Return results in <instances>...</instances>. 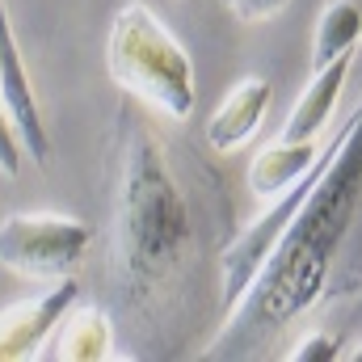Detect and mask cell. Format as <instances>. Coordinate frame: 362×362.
Masks as SVG:
<instances>
[{
	"instance_id": "11",
	"label": "cell",
	"mask_w": 362,
	"mask_h": 362,
	"mask_svg": "<svg viewBox=\"0 0 362 362\" xmlns=\"http://www.w3.org/2000/svg\"><path fill=\"white\" fill-rule=\"evenodd\" d=\"M362 42V0H325L312 30V68H325L341 55H358Z\"/></svg>"
},
{
	"instance_id": "6",
	"label": "cell",
	"mask_w": 362,
	"mask_h": 362,
	"mask_svg": "<svg viewBox=\"0 0 362 362\" xmlns=\"http://www.w3.org/2000/svg\"><path fill=\"white\" fill-rule=\"evenodd\" d=\"M0 101L21 135L25 156L38 169H47V160H51L47 118H42V105H38V93H34V81H30V68H25V55H21L17 34H13V17H8L4 0H0Z\"/></svg>"
},
{
	"instance_id": "7",
	"label": "cell",
	"mask_w": 362,
	"mask_h": 362,
	"mask_svg": "<svg viewBox=\"0 0 362 362\" xmlns=\"http://www.w3.org/2000/svg\"><path fill=\"white\" fill-rule=\"evenodd\" d=\"M270 101H274V85L266 76H240L232 89L223 93V101L211 110V118H206V139H211V148H215V152H236V148H245V144L262 131V122H266V114H270Z\"/></svg>"
},
{
	"instance_id": "10",
	"label": "cell",
	"mask_w": 362,
	"mask_h": 362,
	"mask_svg": "<svg viewBox=\"0 0 362 362\" xmlns=\"http://www.w3.org/2000/svg\"><path fill=\"white\" fill-rule=\"evenodd\" d=\"M47 354L59 358V362H110V358H118L110 312H101V308H81V303H76V308L59 320V329L51 333V350H47Z\"/></svg>"
},
{
	"instance_id": "12",
	"label": "cell",
	"mask_w": 362,
	"mask_h": 362,
	"mask_svg": "<svg viewBox=\"0 0 362 362\" xmlns=\"http://www.w3.org/2000/svg\"><path fill=\"white\" fill-rule=\"evenodd\" d=\"M21 152H25L21 148V135H17L4 101H0V177H17L21 173Z\"/></svg>"
},
{
	"instance_id": "14",
	"label": "cell",
	"mask_w": 362,
	"mask_h": 362,
	"mask_svg": "<svg viewBox=\"0 0 362 362\" xmlns=\"http://www.w3.org/2000/svg\"><path fill=\"white\" fill-rule=\"evenodd\" d=\"M291 0H223V8L236 17V21H249V25H257V21H270L278 17L282 8H286Z\"/></svg>"
},
{
	"instance_id": "16",
	"label": "cell",
	"mask_w": 362,
	"mask_h": 362,
	"mask_svg": "<svg viewBox=\"0 0 362 362\" xmlns=\"http://www.w3.org/2000/svg\"><path fill=\"white\" fill-rule=\"evenodd\" d=\"M350 308H354V320H362V286L350 295Z\"/></svg>"
},
{
	"instance_id": "15",
	"label": "cell",
	"mask_w": 362,
	"mask_h": 362,
	"mask_svg": "<svg viewBox=\"0 0 362 362\" xmlns=\"http://www.w3.org/2000/svg\"><path fill=\"white\" fill-rule=\"evenodd\" d=\"M337 358H341V362H362V341H354V346H350V350H341V354H337Z\"/></svg>"
},
{
	"instance_id": "9",
	"label": "cell",
	"mask_w": 362,
	"mask_h": 362,
	"mask_svg": "<svg viewBox=\"0 0 362 362\" xmlns=\"http://www.w3.org/2000/svg\"><path fill=\"white\" fill-rule=\"evenodd\" d=\"M354 68V55H341L325 68H312V81L303 85V93L295 97L286 122H282V135L286 139H320L333 110H337V97L346 89V76Z\"/></svg>"
},
{
	"instance_id": "3",
	"label": "cell",
	"mask_w": 362,
	"mask_h": 362,
	"mask_svg": "<svg viewBox=\"0 0 362 362\" xmlns=\"http://www.w3.org/2000/svg\"><path fill=\"white\" fill-rule=\"evenodd\" d=\"M105 72L122 93H131L139 105L185 122L198 101L194 59L177 42V34L144 4L127 0L105 34Z\"/></svg>"
},
{
	"instance_id": "13",
	"label": "cell",
	"mask_w": 362,
	"mask_h": 362,
	"mask_svg": "<svg viewBox=\"0 0 362 362\" xmlns=\"http://www.w3.org/2000/svg\"><path fill=\"white\" fill-rule=\"evenodd\" d=\"M341 341L333 337V333H308V337H299V346L295 350H286V358L291 362H329V358H337L341 350H337Z\"/></svg>"
},
{
	"instance_id": "2",
	"label": "cell",
	"mask_w": 362,
	"mask_h": 362,
	"mask_svg": "<svg viewBox=\"0 0 362 362\" xmlns=\"http://www.w3.org/2000/svg\"><path fill=\"white\" fill-rule=\"evenodd\" d=\"M189 211L156 131L127 114L114 177V253L127 295H152L165 286L189 249Z\"/></svg>"
},
{
	"instance_id": "1",
	"label": "cell",
	"mask_w": 362,
	"mask_h": 362,
	"mask_svg": "<svg viewBox=\"0 0 362 362\" xmlns=\"http://www.w3.org/2000/svg\"><path fill=\"white\" fill-rule=\"evenodd\" d=\"M362 206V97L354 114L337 127V148L325 165L320 181L308 189L303 206L278 236L274 253L240 299L232 316H223L215 346L228 341H262L274 329L299 320L312 303H320L333 266L341 257V245L350 236V223Z\"/></svg>"
},
{
	"instance_id": "5",
	"label": "cell",
	"mask_w": 362,
	"mask_h": 362,
	"mask_svg": "<svg viewBox=\"0 0 362 362\" xmlns=\"http://www.w3.org/2000/svg\"><path fill=\"white\" fill-rule=\"evenodd\" d=\"M76 303H81V282L64 274V278H51L47 291L0 308V362L42 358V346Z\"/></svg>"
},
{
	"instance_id": "4",
	"label": "cell",
	"mask_w": 362,
	"mask_h": 362,
	"mask_svg": "<svg viewBox=\"0 0 362 362\" xmlns=\"http://www.w3.org/2000/svg\"><path fill=\"white\" fill-rule=\"evenodd\" d=\"M93 245V223L76 215H4L0 219V266L21 278H64Z\"/></svg>"
},
{
	"instance_id": "8",
	"label": "cell",
	"mask_w": 362,
	"mask_h": 362,
	"mask_svg": "<svg viewBox=\"0 0 362 362\" xmlns=\"http://www.w3.org/2000/svg\"><path fill=\"white\" fill-rule=\"evenodd\" d=\"M325 152V139H286L278 135L274 144H266L253 160H249V194L257 202H270L282 189H291L295 181L303 177Z\"/></svg>"
}]
</instances>
